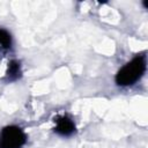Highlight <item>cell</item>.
<instances>
[{"label": "cell", "instance_id": "obj_1", "mask_svg": "<svg viewBox=\"0 0 148 148\" xmlns=\"http://www.w3.org/2000/svg\"><path fill=\"white\" fill-rule=\"evenodd\" d=\"M147 59L145 54L134 57L130 62L125 64L116 74V83L121 87L134 84L146 72Z\"/></svg>", "mask_w": 148, "mask_h": 148}, {"label": "cell", "instance_id": "obj_2", "mask_svg": "<svg viewBox=\"0 0 148 148\" xmlns=\"http://www.w3.org/2000/svg\"><path fill=\"white\" fill-rule=\"evenodd\" d=\"M27 141L24 131L15 125L6 126L0 132V147L1 148H21Z\"/></svg>", "mask_w": 148, "mask_h": 148}, {"label": "cell", "instance_id": "obj_3", "mask_svg": "<svg viewBox=\"0 0 148 148\" xmlns=\"http://www.w3.org/2000/svg\"><path fill=\"white\" fill-rule=\"evenodd\" d=\"M54 131L62 136H69L75 132V124L68 116H60L56 119Z\"/></svg>", "mask_w": 148, "mask_h": 148}, {"label": "cell", "instance_id": "obj_4", "mask_svg": "<svg viewBox=\"0 0 148 148\" xmlns=\"http://www.w3.org/2000/svg\"><path fill=\"white\" fill-rule=\"evenodd\" d=\"M7 77L8 80L10 81H14V80H17L21 75V66H20V62L17 60H12L9 61L8 64V68H7Z\"/></svg>", "mask_w": 148, "mask_h": 148}, {"label": "cell", "instance_id": "obj_5", "mask_svg": "<svg viewBox=\"0 0 148 148\" xmlns=\"http://www.w3.org/2000/svg\"><path fill=\"white\" fill-rule=\"evenodd\" d=\"M10 45H12L10 34L7 30L0 28V46L3 49H8V47H10Z\"/></svg>", "mask_w": 148, "mask_h": 148}, {"label": "cell", "instance_id": "obj_6", "mask_svg": "<svg viewBox=\"0 0 148 148\" xmlns=\"http://www.w3.org/2000/svg\"><path fill=\"white\" fill-rule=\"evenodd\" d=\"M0 148H1V147H0Z\"/></svg>", "mask_w": 148, "mask_h": 148}]
</instances>
